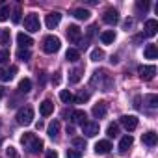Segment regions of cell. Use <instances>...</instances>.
<instances>
[{"mask_svg": "<svg viewBox=\"0 0 158 158\" xmlns=\"http://www.w3.org/2000/svg\"><path fill=\"white\" fill-rule=\"evenodd\" d=\"M82 73H84V69H82V67H78V69H73V71L69 73V74H71V76H69V82H71V84H76V82H80V78H82Z\"/></svg>", "mask_w": 158, "mask_h": 158, "instance_id": "22", "label": "cell"}, {"mask_svg": "<svg viewBox=\"0 0 158 158\" xmlns=\"http://www.w3.org/2000/svg\"><path fill=\"white\" fill-rule=\"evenodd\" d=\"M8 17H10V6L8 4H2V6H0V23L8 21Z\"/></svg>", "mask_w": 158, "mask_h": 158, "instance_id": "28", "label": "cell"}, {"mask_svg": "<svg viewBox=\"0 0 158 158\" xmlns=\"http://www.w3.org/2000/svg\"><path fill=\"white\" fill-rule=\"evenodd\" d=\"M136 10L145 13V11L149 10V2H147V0H145V2H141V0H139V2H136Z\"/></svg>", "mask_w": 158, "mask_h": 158, "instance_id": "40", "label": "cell"}, {"mask_svg": "<svg viewBox=\"0 0 158 158\" xmlns=\"http://www.w3.org/2000/svg\"><path fill=\"white\" fill-rule=\"evenodd\" d=\"M102 58H104V52H102V50H99V48H95V50L91 52V60H93V61H101Z\"/></svg>", "mask_w": 158, "mask_h": 158, "instance_id": "36", "label": "cell"}, {"mask_svg": "<svg viewBox=\"0 0 158 158\" xmlns=\"http://www.w3.org/2000/svg\"><path fill=\"white\" fill-rule=\"evenodd\" d=\"M156 32H158V23L154 19H149L145 23V35L147 37H152V35H156Z\"/></svg>", "mask_w": 158, "mask_h": 158, "instance_id": "15", "label": "cell"}, {"mask_svg": "<svg viewBox=\"0 0 158 158\" xmlns=\"http://www.w3.org/2000/svg\"><path fill=\"white\" fill-rule=\"evenodd\" d=\"M102 21H104L106 24H110V26L117 24V21H119V13H117V10H114V8H108V10L102 13Z\"/></svg>", "mask_w": 158, "mask_h": 158, "instance_id": "7", "label": "cell"}, {"mask_svg": "<svg viewBox=\"0 0 158 158\" xmlns=\"http://www.w3.org/2000/svg\"><path fill=\"white\" fill-rule=\"evenodd\" d=\"M145 101L149 102V106H151V108H156V106H158V95H147V97H145Z\"/></svg>", "mask_w": 158, "mask_h": 158, "instance_id": "34", "label": "cell"}, {"mask_svg": "<svg viewBox=\"0 0 158 158\" xmlns=\"http://www.w3.org/2000/svg\"><path fill=\"white\" fill-rule=\"evenodd\" d=\"M143 54H145V58H147V60H154V58L158 56V47H156L154 43H149V45L145 47Z\"/></svg>", "mask_w": 158, "mask_h": 158, "instance_id": "19", "label": "cell"}, {"mask_svg": "<svg viewBox=\"0 0 158 158\" xmlns=\"http://www.w3.org/2000/svg\"><path fill=\"white\" fill-rule=\"evenodd\" d=\"M60 47H61V43H60V39H58L56 35H47V37L43 39V50H45L47 54H54V52H58Z\"/></svg>", "mask_w": 158, "mask_h": 158, "instance_id": "3", "label": "cell"}, {"mask_svg": "<svg viewBox=\"0 0 158 158\" xmlns=\"http://www.w3.org/2000/svg\"><path fill=\"white\" fill-rule=\"evenodd\" d=\"M39 112H41V115H50L52 112H54V104H52V101H43L41 104H39Z\"/></svg>", "mask_w": 158, "mask_h": 158, "instance_id": "20", "label": "cell"}, {"mask_svg": "<svg viewBox=\"0 0 158 158\" xmlns=\"http://www.w3.org/2000/svg\"><path fill=\"white\" fill-rule=\"evenodd\" d=\"M114 39H115V32H114V30H104V32L101 34V41H102L104 45L114 43Z\"/></svg>", "mask_w": 158, "mask_h": 158, "instance_id": "23", "label": "cell"}, {"mask_svg": "<svg viewBox=\"0 0 158 158\" xmlns=\"http://www.w3.org/2000/svg\"><path fill=\"white\" fill-rule=\"evenodd\" d=\"M106 112H108V108H106V102H97L95 106H93V110H91V114L97 117V119H102L104 115H106Z\"/></svg>", "mask_w": 158, "mask_h": 158, "instance_id": "12", "label": "cell"}, {"mask_svg": "<svg viewBox=\"0 0 158 158\" xmlns=\"http://www.w3.org/2000/svg\"><path fill=\"white\" fill-rule=\"evenodd\" d=\"M60 99H61L63 102H71V101H73V95H71L67 89H63V91H60Z\"/></svg>", "mask_w": 158, "mask_h": 158, "instance_id": "37", "label": "cell"}, {"mask_svg": "<svg viewBox=\"0 0 158 158\" xmlns=\"http://www.w3.org/2000/svg\"><path fill=\"white\" fill-rule=\"evenodd\" d=\"M15 73H17V67H15V65H11L10 69L0 71V82H10L11 78L15 76Z\"/></svg>", "mask_w": 158, "mask_h": 158, "instance_id": "14", "label": "cell"}, {"mask_svg": "<svg viewBox=\"0 0 158 158\" xmlns=\"http://www.w3.org/2000/svg\"><path fill=\"white\" fill-rule=\"evenodd\" d=\"M47 158H58L56 151H47Z\"/></svg>", "mask_w": 158, "mask_h": 158, "instance_id": "43", "label": "cell"}, {"mask_svg": "<svg viewBox=\"0 0 158 158\" xmlns=\"http://www.w3.org/2000/svg\"><path fill=\"white\" fill-rule=\"evenodd\" d=\"M58 134H60V121L54 119V121L48 125V136H50V138H56Z\"/></svg>", "mask_w": 158, "mask_h": 158, "instance_id": "25", "label": "cell"}, {"mask_svg": "<svg viewBox=\"0 0 158 158\" xmlns=\"http://www.w3.org/2000/svg\"><path fill=\"white\" fill-rule=\"evenodd\" d=\"M17 58L23 60V61H28V60L32 58V52L26 50V48H19V50H17Z\"/></svg>", "mask_w": 158, "mask_h": 158, "instance_id": "30", "label": "cell"}, {"mask_svg": "<svg viewBox=\"0 0 158 158\" xmlns=\"http://www.w3.org/2000/svg\"><path fill=\"white\" fill-rule=\"evenodd\" d=\"M10 61V50L8 48H4V50H0V63H8Z\"/></svg>", "mask_w": 158, "mask_h": 158, "instance_id": "35", "label": "cell"}, {"mask_svg": "<svg viewBox=\"0 0 158 158\" xmlns=\"http://www.w3.org/2000/svg\"><path fill=\"white\" fill-rule=\"evenodd\" d=\"M138 74H139L141 80L149 82V80H152L154 74H156V67H154V65H141V67L138 69Z\"/></svg>", "mask_w": 158, "mask_h": 158, "instance_id": "5", "label": "cell"}, {"mask_svg": "<svg viewBox=\"0 0 158 158\" xmlns=\"http://www.w3.org/2000/svg\"><path fill=\"white\" fill-rule=\"evenodd\" d=\"M60 21H61V13H58V11H52V13H48L47 15V19H45V24H47V28H56L58 24H60Z\"/></svg>", "mask_w": 158, "mask_h": 158, "instance_id": "11", "label": "cell"}, {"mask_svg": "<svg viewBox=\"0 0 158 158\" xmlns=\"http://www.w3.org/2000/svg\"><path fill=\"white\" fill-rule=\"evenodd\" d=\"M91 84L93 86H101L104 91L110 88V84H112V78H110V74H108V71L106 69H101V71H95L93 73V78H91Z\"/></svg>", "mask_w": 158, "mask_h": 158, "instance_id": "2", "label": "cell"}, {"mask_svg": "<svg viewBox=\"0 0 158 158\" xmlns=\"http://www.w3.org/2000/svg\"><path fill=\"white\" fill-rule=\"evenodd\" d=\"M32 89V80L30 78H23V80L19 82V91L21 93H28Z\"/></svg>", "mask_w": 158, "mask_h": 158, "instance_id": "27", "label": "cell"}, {"mask_svg": "<svg viewBox=\"0 0 158 158\" xmlns=\"http://www.w3.org/2000/svg\"><path fill=\"white\" fill-rule=\"evenodd\" d=\"M89 99V93H86V91H80V93H78L76 97H74V102H78V104H80V102H86Z\"/></svg>", "mask_w": 158, "mask_h": 158, "instance_id": "33", "label": "cell"}, {"mask_svg": "<svg viewBox=\"0 0 158 158\" xmlns=\"http://www.w3.org/2000/svg\"><path fill=\"white\" fill-rule=\"evenodd\" d=\"M141 141H143V145H147V147H154L156 141H158V138H156V134L151 130V132H145V134L141 136Z\"/></svg>", "mask_w": 158, "mask_h": 158, "instance_id": "17", "label": "cell"}, {"mask_svg": "<svg viewBox=\"0 0 158 158\" xmlns=\"http://www.w3.org/2000/svg\"><path fill=\"white\" fill-rule=\"evenodd\" d=\"M110 149H112V143L108 139H101V141L95 143V152L97 154H106V152H110Z\"/></svg>", "mask_w": 158, "mask_h": 158, "instance_id": "13", "label": "cell"}, {"mask_svg": "<svg viewBox=\"0 0 158 158\" xmlns=\"http://www.w3.org/2000/svg\"><path fill=\"white\" fill-rule=\"evenodd\" d=\"M132 26H134V21H132V19H127V21L123 23V28H125V30H128V28H132Z\"/></svg>", "mask_w": 158, "mask_h": 158, "instance_id": "42", "label": "cell"}, {"mask_svg": "<svg viewBox=\"0 0 158 158\" xmlns=\"http://www.w3.org/2000/svg\"><path fill=\"white\" fill-rule=\"evenodd\" d=\"M73 15H74L78 21H88V19H89V11L84 10V8H76V10L73 11Z\"/></svg>", "mask_w": 158, "mask_h": 158, "instance_id": "24", "label": "cell"}, {"mask_svg": "<svg viewBox=\"0 0 158 158\" xmlns=\"http://www.w3.org/2000/svg\"><path fill=\"white\" fill-rule=\"evenodd\" d=\"M6 156H8V158H19V152H17V149H15V147H8Z\"/></svg>", "mask_w": 158, "mask_h": 158, "instance_id": "41", "label": "cell"}, {"mask_svg": "<svg viewBox=\"0 0 158 158\" xmlns=\"http://www.w3.org/2000/svg\"><path fill=\"white\" fill-rule=\"evenodd\" d=\"M67 37H69L71 43H78V41H80V37H82V30L78 28L76 24H69L67 26Z\"/></svg>", "mask_w": 158, "mask_h": 158, "instance_id": "9", "label": "cell"}, {"mask_svg": "<svg viewBox=\"0 0 158 158\" xmlns=\"http://www.w3.org/2000/svg\"><path fill=\"white\" fill-rule=\"evenodd\" d=\"M73 145L80 147V149H86V139L84 138H73Z\"/></svg>", "mask_w": 158, "mask_h": 158, "instance_id": "38", "label": "cell"}, {"mask_svg": "<svg viewBox=\"0 0 158 158\" xmlns=\"http://www.w3.org/2000/svg\"><path fill=\"white\" fill-rule=\"evenodd\" d=\"M10 43V30H0V45Z\"/></svg>", "mask_w": 158, "mask_h": 158, "instance_id": "32", "label": "cell"}, {"mask_svg": "<svg viewBox=\"0 0 158 158\" xmlns=\"http://www.w3.org/2000/svg\"><path fill=\"white\" fill-rule=\"evenodd\" d=\"M132 143H134V138H132V136H125V138L119 141V151H121V152H127V151L132 147Z\"/></svg>", "mask_w": 158, "mask_h": 158, "instance_id": "21", "label": "cell"}, {"mask_svg": "<svg viewBox=\"0 0 158 158\" xmlns=\"http://www.w3.org/2000/svg\"><path fill=\"white\" fill-rule=\"evenodd\" d=\"M4 93H6V91H4V88H0V97H2Z\"/></svg>", "mask_w": 158, "mask_h": 158, "instance_id": "45", "label": "cell"}, {"mask_svg": "<svg viewBox=\"0 0 158 158\" xmlns=\"http://www.w3.org/2000/svg\"><path fill=\"white\" fill-rule=\"evenodd\" d=\"M82 152L78 149H67V158H80Z\"/></svg>", "mask_w": 158, "mask_h": 158, "instance_id": "39", "label": "cell"}, {"mask_svg": "<svg viewBox=\"0 0 158 158\" xmlns=\"http://www.w3.org/2000/svg\"><path fill=\"white\" fill-rule=\"evenodd\" d=\"M34 121V108L32 106H24L17 112V123L19 125H30Z\"/></svg>", "mask_w": 158, "mask_h": 158, "instance_id": "4", "label": "cell"}, {"mask_svg": "<svg viewBox=\"0 0 158 158\" xmlns=\"http://www.w3.org/2000/svg\"><path fill=\"white\" fill-rule=\"evenodd\" d=\"M21 15H23V13H21V4H17V6L13 8V13H11V21H13L15 24H19V23H21Z\"/></svg>", "mask_w": 158, "mask_h": 158, "instance_id": "29", "label": "cell"}, {"mask_svg": "<svg viewBox=\"0 0 158 158\" xmlns=\"http://www.w3.org/2000/svg\"><path fill=\"white\" fill-rule=\"evenodd\" d=\"M106 132H108V136H110V138H115V136L119 134V125H117V123L108 125V130H106Z\"/></svg>", "mask_w": 158, "mask_h": 158, "instance_id": "31", "label": "cell"}, {"mask_svg": "<svg viewBox=\"0 0 158 158\" xmlns=\"http://www.w3.org/2000/svg\"><path fill=\"white\" fill-rule=\"evenodd\" d=\"M21 143H23L32 154H39V152L43 151V141H41L35 134H32V132H26V134L21 138Z\"/></svg>", "mask_w": 158, "mask_h": 158, "instance_id": "1", "label": "cell"}, {"mask_svg": "<svg viewBox=\"0 0 158 158\" xmlns=\"http://www.w3.org/2000/svg\"><path fill=\"white\" fill-rule=\"evenodd\" d=\"M60 80H61V78H60V73H56V76H52V82H54V84H60Z\"/></svg>", "mask_w": 158, "mask_h": 158, "instance_id": "44", "label": "cell"}, {"mask_svg": "<svg viewBox=\"0 0 158 158\" xmlns=\"http://www.w3.org/2000/svg\"><path fill=\"white\" fill-rule=\"evenodd\" d=\"M65 60L67 61H78V60H80V52H78L76 48H69L65 52Z\"/></svg>", "mask_w": 158, "mask_h": 158, "instance_id": "26", "label": "cell"}, {"mask_svg": "<svg viewBox=\"0 0 158 158\" xmlns=\"http://www.w3.org/2000/svg\"><path fill=\"white\" fill-rule=\"evenodd\" d=\"M119 121H121V125H123L127 130H136V128H138V117H136V115H123Z\"/></svg>", "mask_w": 158, "mask_h": 158, "instance_id": "10", "label": "cell"}, {"mask_svg": "<svg viewBox=\"0 0 158 158\" xmlns=\"http://www.w3.org/2000/svg\"><path fill=\"white\" fill-rule=\"evenodd\" d=\"M71 121L78 123V125H84L86 123V112L84 110H73L71 112Z\"/></svg>", "mask_w": 158, "mask_h": 158, "instance_id": "16", "label": "cell"}, {"mask_svg": "<svg viewBox=\"0 0 158 158\" xmlns=\"http://www.w3.org/2000/svg\"><path fill=\"white\" fill-rule=\"evenodd\" d=\"M82 132H84L88 138L97 136V134H99V123H97V121H86V123L82 125Z\"/></svg>", "mask_w": 158, "mask_h": 158, "instance_id": "8", "label": "cell"}, {"mask_svg": "<svg viewBox=\"0 0 158 158\" xmlns=\"http://www.w3.org/2000/svg\"><path fill=\"white\" fill-rule=\"evenodd\" d=\"M17 41H19V45H21V48H28V47H32L34 45V39L30 37V35H26V34H17Z\"/></svg>", "mask_w": 158, "mask_h": 158, "instance_id": "18", "label": "cell"}, {"mask_svg": "<svg viewBox=\"0 0 158 158\" xmlns=\"http://www.w3.org/2000/svg\"><path fill=\"white\" fill-rule=\"evenodd\" d=\"M39 26H41V23H39V17H37L35 13L26 15V19H24V28H26L28 32H39Z\"/></svg>", "mask_w": 158, "mask_h": 158, "instance_id": "6", "label": "cell"}]
</instances>
